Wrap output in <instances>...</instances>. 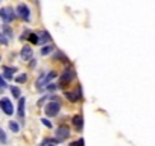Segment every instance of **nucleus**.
<instances>
[{
  "instance_id": "0eeeda50",
  "label": "nucleus",
  "mask_w": 155,
  "mask_h": 146,
  "mask_svg": "<svg viewBox=\"0 0 155 146\" xmlns=\"http://www.w3.org/2000/svg\"><path fill=\"white\" fill-rule=\"evenodd\" d=\"M0 108L3 110V113H5L6 116L14 114V105H12V102L9 101V98H2V99H0Z\"/></svg>"
},
{
  "instance_id": "a878e982",
  "label": "nucleus",
  "mask_w": 155,
  "mask_h": 146,
  "mask_svg": "<svg viewBox=\"0 0 155 146\" xmlns=\"http://www.w3.org/2000/svg\"><path fill=\"white\" fill-rule=\"evenodd\" d=\"M29 61H31V62H29V65H31V67H35V65H37V59H35V58H31Z\"/></svg>"
},
{
  "instance_id": "bb28decb",
  "label": "nucleus",
  "mask_w": 155,
  "mask_h": 146,
  "mask_svg": "<svg viewBox=\"0 0 155 146\" xmlns=\"http://www.w3.org/2000/svg\"><path fill=\"white\" fill-rule=\"evenodd\" d=\"M46 99H47V96H43V98H41V99L38 101V107H41V105H43V104L46 102Z\"/></svg>"
},
{
  "instance_id": "f257e3e1",
  "label": "nucleus",
  "mask_w": 155,
  "mask_h": 146,
  "mask_svg": "<svg viewBox=\"0 0 155 146\" xmlns=\"http://www.w3.org/2000/svg\"><path fill=\"white\" fill-rule=\"evenodd\" d=\"M56 76H58L56 71H49L47 75H46V73H41L40 78L37 79V88H38V90H43V88H44L47 84H50V81L55 79Z\"/></svg>"
},
{
  "instance_id": "4be33fe9",
  "label": "nucleus",
  "mask_w": 155,
  "mask_h": 146,
  "mask_svg": "<svg viewBox=\"0 0 155 146\" xmlns=\"http://www.w3.org/2000/svg\"><path fill=\"white\" fill-rule=\"evenodd\" d=\"M56 88H59L58 84H47V85H46V90H49V91H53V90H56Z\"/></svg>"
},
{
  "instance_id": "4468645a",
  "label": "nucleus",
  "mask_w": 155,
  "mask_h": 146,
  "mask_svg": "<svg viewBox=\"0 0 155 146\" xmlns=\"http://www.w3.org/2000/svg\"><path fill=\"white\" fill-rule=\"evenodd\" d=\"M28 40H29L32 44H38V43H40L38 34H35V32H29V37H28Z\"/></svg>"
},
{
  "instance_id": "6e6552de",
  "label": "nucleus",
  "mask_w": 155,
  "mask_h": 146,
  "mask_svg": "<svg viewBox=\"0 0 155 146\" xmlns=\"http://www.w3.org/2000/svg\"><path fill=\"white\" fill-rule=\"evenodd\" d=\"M64 96H65L68 101H71V102H78V101L82 99V90H81V87H78L76 91H65Z\"/></svg>"
},
{
  "instance_id": "f3484780",
  "label": "nucleus",
  "mask_w": 155,
  "mask_h": 146,
  "mask_svg": "<svg viewBox=\"0 0 155 146\" xmlns=\"http://www.w3.org/2000/svg\"><path fill=\"white\" fill-rule=\"evenodd\" d=\"M9 129H11L12 132H18V131H20V126H18V123H17V122L11 120V122H9Z\"/></svg>"
},
{
  "instance_id": "5701e85b",
  "label": "nucleus",
  "mask_w": 155,
  "mask_h": 146,
  "mask_svg": "<svg viewBox=\"0 0 155 146\" xmlns=\"http://www.w3.org/2000/svg\"><path fill=\"white\" fill-rule=\"evenodd\" d=\"M8 87H9V85H8L6 81L2 78V75H0V88H3V90H5V88H8Z\"/></svg>"
},
{
  "instance_id": "9b49d317",
  "label": "nucleus",
  "mask_w": 155,
  "mask_h": 146,
  "mask_svg": "<svg viewBox=\"0 0 155 146\" xmlns=\"http://www.w3.org/2000/svg\"><path fill=\"white\" fill-rule=\"evenodd\" d=\"M14 71H17V67H8V65H5L3 67V78L11 81L14 78V75H12Z\"/></svg>"
},
{
  "instance_id": "9d476101",
  "label": "nucleus",
  "mask_w": 155,
  "mask_h": 146,
  "mask_svg": "<svg viewBox=\"0 0 155 146\" xmlns=\"http://www.w3.org/2000/svg\"><path fill=\"white\" fill-rule=\"evenodd\" d=\"M31 56H32V49H31V46H23L21 50H20V58H21L23 61H29Z\"/></svg>"
},
{
  "instance_id": "7ed1b4c3",
  "label": "nucleus",
  "mask_w": 155,
  "mask_h": 146,
  "mask_svg": "<svg viewBox=\"0 0 155 146\" xmlns=\"http://www.w3.org/2000/svg\"><path fill=\"white\" fill-rule=\"evenodd\" d=\"M15 12H14V9L11 8V6H8V8H2L0 9V18H2L3 22H5V25H8V23H12L14 20H15Z\"/></svg>"
},
{
  "instance_id": "dca6fc26",
  "label": "nucleus",
  "mask_w": 155,
  "mask_h": 146,
  "mask_svg": "<svg viewBox=\"0 0 155 146\" xmlns=\"http://www.w3.org/2000/svg\"><path fill=\"white\" fill-rule=\"evenodd\" d=\"M28 81V75H26V73H23V75H18L17 78H15V82L17 84H25Z\"/></svg>"
},
{
  "instance_id": "aec40b11",
  "label": "nucleus",
  "mask_w": 155,
  "mask_h": 146,
  "mask_svg": "<svg viewBox=\"0 0 155 146\" xmlns=\"http://www.w3.org/2000/svg\"><path fill=\"white\" fill-rule=\"evenodd\" d=\"M11 93H12L14 98H18V99L21 98V96H20V88H18V87H11Z\"/></svg>"
},
{
  "instance_id": "6ab92c4d",
  "label": "nucleus",
  "mask_w": 155,
  "mask_h": 146,
  "mask_svg": "<svg viewBox=\"0 0 155 146\" xmlns=\"http://www.w3.org/2000/svg\"><path fill=\"white\" fill-rule=\"evenodd\" d=\"M3 29H5V34H3V35H5L6 38H11V37H12V29H11L8 25H5V26H3Z\"/></svg>"
},
{
  "instance_id": "ddd939ff",
  "label": "nucleus",
  "mask_w": 155,
  "mask_h": 146,
  "mask_svg": "<svg viewBox=\"0 0 155 146\" xmlns=\"http://www.w3.org/2000/svg\"><path fill=\"white\" fill-rule=\"evenodd\" d=\"M25 104H26V99L25 98H20V102H18V116L21 119H25Z\"/></svg>"
},
{
  "instance_id": "423d86ee",
  "label": "nucleus",
  "mask_w": 155,
  "mask_h": 146,
  "mask_svg": "<svg viewBox=\"0 0 155 146\" xmlns=\"http://www.w3.org/2000/svg\"><path fill=\"white\" fill-rule=\"evenodd\" d=\"M70 137V129H68V126H58L56 128V131H55V138L58 140V143L59 141H64L65 138H68Z\"/></svg>"
},
{
  "instance_id": "393cba45",
  "label": "nucleus",
  "mask_w": 155,
  "mask_h": 146,
  "mask_svg": "<svg viewBox=\"0 0 155 146\" xmlns=\"http://www.w3.org/2000/svg\"><path fill=\"white\" fill-rule=\"evenodd\" d=\"M41 123H43L44 126H47V128H52V123H50V122H49L46 117H43V119H41Z\"/></svg>"
},
{
  "instance_id": "20e7f679",
  "label": "nucleus",
  "mask_w": 155,
  "mask_h": 146,
  "mask_svg": "<svg viewBox=\"0 0 155 146\" xmlns=\"http://www.w3.org/2000/svg\"><path fill=\"white\" fill-rule=\"evenodd\" d=\"M73 78H74V70L70 68V67H67V68L61 73V76H59V84H58V85H59V87H64L65 84L71 82Z\"/></svg>"
},
{
  "instance_id": "2eb2a0df",
  "label": "nucleus",
  "mask_w": 155,
  "mask_h": 146,
  "mask_svg": "<svg viewBox=\"0 0 155 146\" xmlns=\"http://www.w3.org/2000/svg\"><path fill=\"white\" fill-rule=\"evenodd\" d=\"M52 52H53V46H52V44L43 46V49H41V55H43V56H46V55H50Z\"/></svg>"
},
{
  "instance_id": "39448f33",
  "label": "nucleus",
  "mask_w": 155,
  "mask_h": 146,
  "mask_svg": "<svg viewBox=\"0 0 155 146\" xmlns=\"http://www.w3.org/2000/svg\"><path fill=\"white\" fill-rule=\"evenodd\" d=\"M15 15H18L25 22H29L31 20V8L26 3H18L17 5V14Z\"/></svg>"
},
{
  "instance_id": "f8f14e48",
  "label": "nucleus",
  "mask_w": 155,
  "mask_h": 146,
  "mask_svg": "<svg viewBox=\"0 0 155 146\" xmlns=\"http://www.w3.org/2000/svg\"><path fill=\"white\" fill-rule=\"evenodd\" d=\"M38 38H40V43H49V41L52 40V37H50V34H49L47 31L40 32V34H38Z\"/></svg>"
},
{
  "instance_id": "412c9836",
  "label": "nucleus",
  "mask_w": 155,
  "mask_h": 146,
  "mask_svg": "<svg viewBox=\"0 0 155 146\" xmlns=\"http://www.w3.org/2000/svg\"><path fill=\"white\" fill-rule=\"evenodd\" d=\"M84 144H85L84 138H79V140H76V141H71V143H70V146H84Z\"/></svg>"
},
{
  "instance_id": "cd10ccee",
  "label": "nucleus",
  "mask_w": 155,
  "mask_h": 146,
  "mask_svg": "<svg viewBox=\"0 0 155 146\" xmlns=\"http://www.w3.org/2000/svg\"><path fill=\"white\" fill-rule=\"evenodd\" d=\"M49 146H55V144H49Z\"/></svg>"
},
{
  "instance_id": "b1692460",
  "label": "nucleus",
  "mask_w": 155,
  "mask_h": 146,
  "mask_svg": "<svg viewBox=\"0 0 155 146\" xmlns=\"http://www.w3.org/2000/svg\"><path fill=\"white\" fill-rule=\"evenodd\" d=\"M0 44H3V46L8 44V38H6L3 34H0Z\"/></svg>"
},
{
  "instance_id": "a211bd4d",
  "label": "nucleus",
  "mask_w": 155,
  "mask_h": 146,
  "mask_svg": "<svg viewBox=\"0 0 155 146\" xmlns=\"http://www.w3.org/2000/svg\"><path fill=\"white\" fill-rule=\"evenodd\" d=\"M0 143H2V144H6L8 143V137H6V132L2 129V128H0Z\"/></svg>"
},
{
  "instance_id": "1a4fd4ad",
  "label": "nucleus",
  "mask_w": 155,
  "mask_h": 146,
  "mask_svg": "<svg viewBox=\"0 0 155 146\" xmlns=\"http://www.w3.org/2000/svg\"><path fill=\"white\" fill-rule=\"evenodd\" d=\"M71 123H73V126L76 128V131H81L82 126H84V117H82L81 114H76V116H73Z\"/></svg>"
},
{
  "instance_id": "f03ea898",
  "label": "nucleus",
  "mask_w": 155,
  "mask_h": 146,
  "mask_svg": "<svg viewBox=\"0 0 155 146\" xmlns=\"http://www.w3.org/2000/svg\"><path fill=\"white\" fill-rule=\"evenodd\" d=\"M59 110H61V105H59L58 101H50V102H47L46 107H44V113H46V116H49V117L58 116Z\"/></svg>"
}]
</instances>
